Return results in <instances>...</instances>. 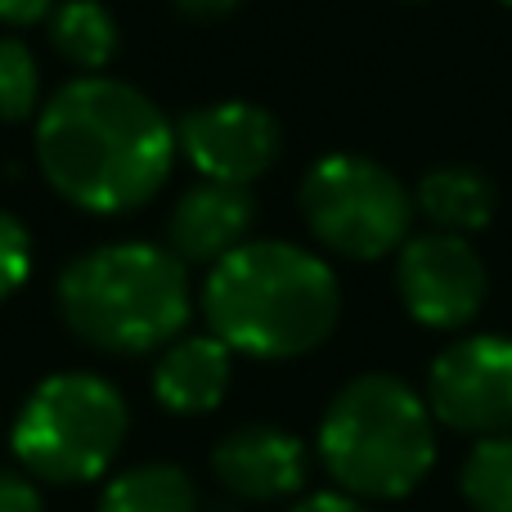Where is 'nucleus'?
Masks as SVG:
<instances>
[{
    "instance_id": "f257e3e1",
    "label": "nucleus",
    "mask_w": 512,
    "mask_h": 512,
    "mask_svg": "<svg viewBox=\"0 0 512 512\" xmlns=\"http://www.w3.org/2000/svg\"><path fill=\"white\" fill-rule=\"evenodd\" d=\"M176 126L140 86L77 77L36 113V167L63 203L90 216L144 207L176 167Z\"/></svg>"
},
{
    "instance_id": "f03ea898",
    "label": "nucleus",
    "mask_w": 512,
    "mask_h": 512,
    "mask_svg": "<svg viewBox=\"0 0 512 512\" xmlns=\"http://www.w3.org/2000/svg\"><path fill=\"white\" fill-rule=\"evenodd\" d=\"M198 306L207 333L234 355L297 360L333 337L342 288L324 256L283 239H248L207 270Z\"/></svg>"
},
{
    "instance_id": "7ed1b4c3",
    "label": "nucleus",
    "mask_w": 512,
    "mask_h": 512,
    "mask_svg": "<svg viewBox=\"0 0 512 512\" xmlns=\"http://www.w3.org/2000/svg\"><path fill=\"white\" fill-rule=\"evenodd\" d=\"M59 315L77 342L104 355H149L194 319L189 265L162 243L117 239L81 252L59 274Z\"/></svg>"
},
{
    "instance_id": "20e7f679",
    "label": "nucleus",
    "mask_w": 512,
    "mask_h": 512,
    "mask_svg": "<svg viewBox=\"0 0 512 512\" xmlns=\"http://www.w3.org/2000/svg\"><path fill=\"white\" fill-rule=\"evenodd\" d=\"M319 459L355 499H405L436 463L432 409L409 382L364 373L346 382L319 423Z\"/></svg>"
},
{
    "instance_id": "39448f33",
    "label": "nucleus",
    "mask_w": 512,
    "mask_h": 512,
    "mask_svg": "<svg viewBox=\"0 0 512 512\" xmlns=\"http://www.w3.org/2000/svg\"><path fill=\"white\" fill-rule=\"evenodd\" d=\"M131 409L99 373H54L18 405L9 450L18 468L50 486L99 481L122 454Z\"/></svg>"
},
{
    "instance_id": "423d86ee",
    "label": "nucleus",
    "mask_w": 512,
    "mask_h": 512,
    "mask_svg": "<svg viewBox=\"0 0 512 512\" xmlns=\"http://www.w3.org/2000/svg\"><path fill=\"white\" fill-rule=\"evenodd\" d=\"M301 216L328 252L378 261L409 234V194L387 167L360 153H328L301 180Z\"/></svg>"
},
{
    "instance_id": "0eeeda50",
    "label": "nucleus",
    "mask_w": 512,
    "mask_h": 512,
    "mask_svg": "<svg viewBox=\"0 0 512 512\" xmlns=\"http://www.w3.org/2000/svg\"><path fill=\"white\" fill-rule=\"evenodd\" d=\"M427 409L468 436H504L512 427V342L463 337L445 346L427 373Z\"/></svg>"
},
{
    "instance_id": "6e6552de",
    "label": "nucleus",
    "mask_w": 512,
    "mask_h": 512,
    "mask_svg": "<svg viewBox=\"0 0 512 512\" xmlns=\"http://www.w3.org/2000/svg\"><path fill=\"white\" fill-rule=\"evenodd\" d=\"M176 149L198 171V180L252 185L279 162L283 131L270 108L248 104V99H221L180 117Z\"/></svg>"
},
{
    "instance_id": "1a4fd4ad",
    "label": "nucleus",
    "mask_w": 512,
    "mask_h": 512,
    "mask_svg": "<svg viewBox=\"0 0 512 512\" xmlns=\"http://www.w3.org/2000/svg\"><path fill=\"white\" fill-rule=\"evenodd\" d=\"M396 288L423 328H463L486 306V265L463 234H418L400 243Z\"/></svg>"
},
{
    "instance_id": "9d476101",
    "label": "nucleus",
    "mask_w": 512,
    "mask_h": 512,
    "mask_svg": "<svg viewBox=\"0 0 512 512\" xmlns=\"http://www.w3.org/2000/svg\"><path fill=\"white\" fill-rule=\"evenodd\" d=\"M310 454L292 432L270 423L239 427L212 450V477L239 504H279L306 486Z\"/></svg>"
},
{
    "instance_id": "9b49d317",
    "label": "nucleus",
    "mask_w": 512,
    "mask_h": 512,
    "mask_svg": "<svg viewBox=\"0 0 512 512\" xmlns=\"http://www.w3.org/2000/svg\"><path fill=\"white\" fill-rule=\"evenodd\" d=\"M256 225V198L248 185H221V180H198L176 198L167 221V248L185 265L212 270L221 256L248 243Z\"/></svg>"
},
{
    "instance_id": "f8f14e48",
    "label": "nucleus",
    "mask_w": 512,
    "mask_h": 512,
    "mask_svg": "<svg viewBox=\"0 0 512 512\" xmlns=\"http://www.w3.org/2000/svg\"><path fill=\"white\" fill-rule=\"evenodd\" d=\"M234 378V351L216 333H180L158 351L153 364V400L167 414L198 418L225 400Z\"/></svg>"
},
{
    "instance_id": "ddd939ff",
    "label": "nucleus",
    "mask_w": 512,
    "mask_h": 512,
    "mask_svg": "<svg viewBox=\"0 0 512 512\" xmlns=\"http://www.w3.org/2000/svg\"><path fill=\"white\" fill-rule=\"evenodd\" d=\"M45 27H50L54 54L68 68H77L81 77L108 72V63L117 59V45H122L117 18L99 0H59L50 9V18H45Z\"/></svg>"
},
{
    "instance_id": "4468645a",
    "label": "nucleus",
    "mask_w": 512,
    "mask_h": 512,
    "mask_svg": "<svg viewBox=\"0 0 512 512\" xmlns=\"http://www.w3.org/2000/svg\"><path fill=\"white\" fill-rule=\"evenodd\" d=\"M418 207L423 216L445 234H472L486 230L495 216V185L481 171L468 167H441L418 180Z\"/></svg>"
},
{
    "instance_id": "2eb2a0df",
    "label": "nucleus",
    "mask_w": 512,
    "mask_h": 512,
    "mask_svg": "<svg viewBox=\"0 0 512 512\" xmlns=\"http://www.w3.org/2000/svg\"><path fill=\"white\" fill-rule=\"evenodd\" d=\"M99 512H203L198 486L180 463H135L99 495Z\"/></svg>"
},
{
    "instance_id": "dca6fc26",
    "label": "nucleus",
    "mask_w": 512,
    "mask_h": 512,
    "mask_svg": "<svg viewBox=\"0 0 512 512\" xmlns=\"http://www.w3.org/2000/svg\"><path fill=\"white\" fill-rule=\"evenodd\" d=\"M463 499L472 512H512V436H486L463 463Z\"/></svg>"
},
{
    "instance_id": "f3484780",
    "label": "nucleus",
    "mask_w": 512,
    "mask_h": 512,
    "mask_svg": "<svg viewBox=\"0 0 512 512\" xmlns=\"http://www.w3.org/2000/svg\"><path fill=\"white\" fill-rule=\"evenodd\" d=\"M41 113V63L32 45L0 36V122H27Z\"/></svg>"
},
{
    "instance_id": "a211bd4d",
    "label": "nucleus",
    "mask_w": 512,
    "mask_h": 512,
    "mask_svg": "<svg viewBox=\"0 0 512 512\" xmlns=\"http://www.w3.org/2000/svg\"><path fill=\"white\" fill-rule=\"evenodd\" d=\"M32 274V234L14 212H0V301H9Z\"/></svg>"
},
{
    "instance_id": "6ab92c4d",
    "label": "nucleus",
    "mask_w": 512,
    "mask_h": 512,
    "mask_svg": "<svg viewBox=\"0 0 512 512\" xmlns=\"http://www.w3.org/2000/svg\"><path fill=\"white\" fill-rule=\"evenodd\" d=\"M0 512H45L36 477L23 468H0Z\"/></svg>"
},
{
    "instance_id": "aec40b11",
    "label": "nucleus",
    "mask_w": 512,
    "mask_h": 512,
    "mask_svg": "<svg viewBox=\"0 0 512 512\" xmlns=\"http://www.w3.org/2000/svg\"><path fill=\"white\" fill-rule=\"evenodd\" d=\"M288 512H369V508H364V499L346 495V490H319V495L297 499Z\"/></svg>"
},
{
    "instance_id": "412c9836",
    "label": "nucleus",
    "mask_w": 512,
    "mask_h": 512,
    "mask_svg": "<svg viewBox=\"0 0 512 512\" xmlns=\"http://www.w3.org/2000/svg\"><path fill=\"white\" fill-rule=\"evenodd\" d=\"M54 5L59 0H0V23H9V27L41 23V18H50Z\"/></svg>"
},
{
    "instance_id": "4be33fe9",
    "label": "nucleus",
    "mask_w": 512,
    "mask_h": 512,
    "mask_svg": "<svg viewBox=\"0 0 512 512\" xmlns=\"http://www.w3.org/2000/svg\"><path fill=\"white\" fill-rule=\"evenodd\" d=\"M171 5H176V14L194 18V23H216V18H230L243 0H171Z\"/></svg>"
},
{
    "instance_id": "5701e85b",
    "label": "nucleus",
    "mask_w": 512,
    "mask_h": 512,
    "mask_svg": "<svg viewBox=\"0 0 512 512\" xmlns=\"http://www.w3.org/2000/svg\"><path fill=\"white\" fill-rule=\"evenodd\" d=\"M207 512H239L234 504H216V508H207Z\"/></svg>"
},
{
    "instance_id": "b1692460",
    "label": "nucleus",
    "mask_w": 512,
    "mask_h": 512,
    "mask_svg": "<svg viewBox=\"0 0 512 512\" xmlns=\"http://www.w3.org/2000/svg\"><path fill=\"white\" fill-rule=\"evenodd\" d=\"M508 5H512V0H508Z\"/></svg>"
}]
</instances>
